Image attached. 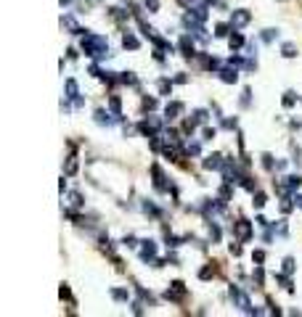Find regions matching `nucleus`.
<instances>
[{
  "label": "nucleus",
  "instance_id": "obj_46",
  "mask_svg": "<svg viewBox=\"0 0 302 317\" xmlns=\"http://www.w3.org/2000/svg\"><path fill=\"white\" fill-rule=\"evenodd\" d=\"M228 63H234V66H244V61H241V56H231Z\"/></svg>",
  "mask_w": 302,
  "mask_h": 317
},
{
  "label": "nucleus",
  "instance_id": "obj_34",
  "mask_svg": "<svg viewBox=\"0 0 302 317\" xmlns=\"http://www.w3.org/2000/svg\"><path fill=\"white\" fill-rule=\"evenodd\" d=\"M255 280H257V286H265V272H263V264H257V270H255Z\"/></svg>",
  "mask_w": 302,
  "mask_h": 317
},
{
  "label": "nucleus",
  "instance_id": "obj_28",
  "mask_svg": "<svg viewBox=\"0 0 302 317\" xmlns=\"http://www.w3.org/2000/svg\"><path fill=\"white\" fill-rule=\"evenodd\" d=\"M159 93H162V95H170V93H172V82L162 77V80H159Z\"/></svg>",
  "mask_w": 302,
  "mask_h": 317
},
{
  "label": "nucleus",
  "instance_id": "obj_4",
  "mask_svg": "<svg viewBox=\"0 0 302 317\" xmlns=\"http://www.w3.org/2000/svg\"><path fill=\"white\" fill-rule=\"evenodd\" d=\"M165 299L167 301H183L186 299V283L183 280H175V283L165 291Z\"/></svg>",
  "mask_w": 302,
  "mask_h": 317
},
{
  "label": "nucleus",
  "instance_id": "obj_18",
  "mask_svg": "<svg viewBox=\"0 0 302 317\" xmlns=\"http://www.w3.org/2000/svg\"><path fill=\"white\" fill-rule=\"evenodd\" d=\"M109 111H111V114H114L117 119L122 116V101H119L117 95H111V98H109Z\"/></svg>",
  "mask_w": 302,
  "mask_h": 317
},
{
  "label": "nucleus",
  "instance_id": "obj_2",
  "mask_svg": "<svg viewBox=\"0 0 302 317\" xmlns=\"http://www.w3.org/2000/svg\"><path fill=\"white\" fill-rule=\"evenodd\" d=\"M228 293H231V301H234V304L241 309L244 315H260V309H252V304H249V296L241 291V288L238 286H231L228 288Z\"/></svg>",
  "mask_w": 302,
  "mask_h": 317
},
{
  "label": "nucleus",
  "instance_id": "obj_21",
  "mask_svg": "<svg viewBox=\"0 0 302 317\" xmlns=\"http://www.w3.org/2000/svg\"><path fill=\"white\" fill-rule=\"evenodd\" d=\"M109 16L122 24V21H128V11H122V8H109Z\"/></svg>",
  "mask_w": 302,
  "mask_h": 317
},
{
  "label": "nucleus",
  "instance_id": "obj_10",
  "mask_svg": "<svg viewBox=\"0 0 302 317\" xmlns=\"http://www.w3.org/2000/svg\"><path fill=\"white\" fill-rule=\"evenodd\" d=\"M61 27H67L69 34H80V37H82V34H88V29H82V27L74 21V16H69V13H67V16H61Z\"/></svg>",
  "mask_w": 302,
  "mask_h": 317
},
{
  "label": "nucleus",
  "instance_id": "obj_13",
  "mask_svg": "<svg viewBox=\"0 0 302 317\" xmlns=\"http://www.w3.org/2000/svg\"><path fill=\"white\" fill-rule=\"evenodd\" d=\"M217 74H220V80L226 82V85H234V82L238 80V72H236V66H234V63H231V66H226V69H220Z\"/></svg>",
  "mask_w": 302,
  "mask_h": 317
},
{
  "label": "nucleus",
  "instance_id": "obj_23",
  "mask_svg": "<svg viewBox=\"0 0 302 317\" xmlns=\"http://www.w3.org/2000/svg\"><path fill=\"white\" fill-rule=\"evenodd\" d=\"M215 264H204V267H201V270H199V278L201 280H209V278H215Z\"/></svg>",
  "mask_w": 302,
  "mask_h": 317
},
{
  "label": "nucleus",
  "instance_id": "obj_5",
  "mask_svg": "<svg viewBox=\"0 0 302 317\" xmlns=\"http://www.w3.org/2000/svg\"><path fill=\"white\" fill-rule=\"evenodd\" d=\"M249 19H252V13L247 8H236V11H231V27L234 29H241V27H247L249 24Z\"/></svg>",
  "mask_w": 302,
  "mask_h": 317
},
{
  "label": "nucleus",
  "instance_id": "obj_17",
  "mask_svg": "<svg viewBox=\"0 0 302 317\" xmlns=\"http://www.w3.org/2000/svg\"><path fill=\"white\" fill-rule=\"evenodd\" d=\"M284 185H286V190H300V185H302V177L300 174H289V177H284Z\"/></svg>",
  "mask_w": 302,
  "mask_h": 317
},
{
  "label": "nucleus",
  "instance_id": "obj_3",
  "mask_svg": "<svg viewBox=\"0 0 302 317\" xmlns=\"http://www.w3.org/2000/svg\"><path fill=\"white\" fill-rule=\"evenodd\" d=\"M234 235H236L238 243H249V241H252V222H249V220L234 222Z\"/></svg>",
  "mask_w": 302,
  "mask_h": 317
},
{
  "label": "nucleus",
  "instance_id": "obj_9",
  "mask_svg": "<svg viewBox=\"0 0 302 317\" xmlns=\"http://www.w3.org/2000/svg\"><path fill=\"white\" fill-rule=\"evenodd\" d=\"M64 87H67V98H69V101H74L77 106H82V98H80V87H77V80H72V77H69V80L64 82Z\"/></svg>",
  "mask_w": 302,
  "mask_h": 317
},
{
  "label": "nucleus",
  "instance_id": "obj_24",
  "mask_svg": "<svg viewBox=\"0 0 302 317\" xmlns=\"http://www.w3.org/2000/svg\"><path fill=\"white\" fill-rule=\"evenodd\" d=\"M111 299H114V301H128L130 293L125 291V288H111Z\"/></svg>",
  "mask_w": 302,
  "mask_h": 317
},
{
  "label": "nucleus",
  "instance_id": "obj_15",
  "mask_svg": "<svg viewBox=\"0 0 302 317\" xmlns=\"http://www.w3.org/2000/svg\"><path fill=\"white\" fill-rule=\"evenodd\" d=\"M111 116H114V114H109V111H103V109H96V114H93V119H96V124H114V119H111Z\"/></svg>",
  "mask_w": 302,
  "mask_h": 317
},
{
  "label": "nucleus",
  "instance_id": "obj_19",
  "mask_svg": "<svg viewBox=\"0 0 302 317\" xmlns=\"http://www.w3.org/2000/svg\"><path fill=\"white\" fill-rule=\"evenodd\" d=\"M231 32H234L231 21H228V24H217L215 27V37H231Z\"/></svg>",
  "mask_w": 302,
  "mask_h": 317
},
{
  "label": "nucleus",
  "instance_id": "obj_38",
  "mask_svg": "<svg viewBox=\"0 0 302 317\" xmlns=\"http://www.w3.org/2000/svg\"><path fill=\"white\" fill-rule=\"evenodd\" d=\"M59 296H61V299H72V291H69V286H67V283H61Z\"/></svg>",
  "mask_w": 302,
  "mask_h": 317
},
{
  "label": "nucleus",
  "instance_id": "obj_47",
  "mask_svg": "<svg viewBox=\"0 0 302 317\" xmlns=\"http://www.w3.org/2000/svg\"><path fill=\"white\" fill-rule=\"evenodd\" d=\"M215 138V130H209V127H207V130H204V138H201V140H212Z\"/></svg>",
  "mask_w": 302,
  "mask_h": 317
},
{
  "label": "nucleus",
  "instance_id": "obj_7",
  "mask_svg": "<svg viewBox=\"0 0 302 317\" xmlns=\"http://www.w3.org/2000/svg\"><path fill=\"white\" fill-rule=\"evenodd\" d=\"M143 246H140V259H143V262H157V243L151 241H140Z\"/></svg>",
  "mask_w": 302,
  "mask_h": 317
},
{
  "label": "nucleus",
  "instance_id": "obj_6",
  "mask_svg": "<svg viewBox=\"0 0 302 317\" xmlns=\"http://www.w3.org/2000/svg\"><path fill=\"white\" fill-rule=\"evenodd\" d=\"M151 174H154V188L159 190V193H167L170 190V185H167V177H165V172H162V167L159 164H151Z\"/></svg>",
  "mask_w": 302,
  "mask_h": 317
},
{
  "label": "nucleus",
  "instance_id": "obj_39",
  "mask_svg": "<svg viewBox=\"0 0 302 317\" xmlns=\"http://www.w3.org/2000/svg\"><path fill=\"white\" fill-rule=\"evenodd\" d=\"M146 8H149V13H157L159 11V0H146Z\"/></svg>",
  "mask_w": 302,
  "mask_h": 317
},
{
  "label": "nucleus",
  "instance_id": "obj_11",
  "mask_svg": "<svg viewBox=\"0 0 302 317\" xmlns=\"http://www.w3.org/2000/svg\"><path fill=\"white\" fill-rule=\"evenodd\" d=\"M204 169H226V159L223 153H212V156L204 159Z\"/></svg>",
  "mask_w": 302,
  "mask_h": 317
},
{
  "label": "nucleus",
  "instance_id": "obj_43",
  "mask_svg": "<svg viewBox=\"0 0 302 317\" xmlns=\"http://www.w3.org/2000/svg\"><path fill=\"white\" fill-rule=\"evenodd\" d=\"M292 161L300 167V145H294V148H292Z\"/></svg>",
  "mask_w": 302,
  "mask_h": 317
},
{
  "label": "nucleus",
  "instance_id": "obj_31",
  "mask_svg": "<svg viewBox=\"0 0 302 317\" xmlns=\"http://www.w3.org/2000/svg\"><path fill=\"white\" fill-rule=\"evenodd\" d=\"M276 280H278V283H281V286H284V288H286V291H294V286H292V280H289V278H286V275H276Z\"/></svg>",
  "mask_w": 302,
  "mask_h": 317
},
{
  "label": "nucleus",
  "instance_id": "obj_52",
  "mask_svg": "<svg viewBox=\"0 0 302 317\" xmlns=\"http://www.w3.org/2000/svg\"><path fill=\"white\" fill-rule=\"evenodd\" d=\"M59 3H61V5H69V3H72V0H59Z\"/></svg>",
  "mask_w": 302,
  "mask_h": 317
},
{
  "label": "nucleus",
  "instance_id": "obj_33",
  "mask_svg": "<svg viewBox=\"0 0 302 317\" xmlns=\"http://www.w3.org/2000/svg\"><path fill=\"white\" fill-rule=\"evenodd\" d=\"M143 211H146V214H151V217H159V214H162V211H159L157 206H154V203H149V201L143 203Z\"/></svg>",
  "mask_w": 302,
  "mask_h": 317
},
{
  "label": "nucleus",
  "instance_id": "obj_30",
  "mask_svg": "<svg viewBox=\"0 0 302 317\" xmlns=\"http://www.w3.org/2000/svg\"><path fill=\"white\" fill-rule=\"evenodd\" d=\"M278 40V29H263V42H273Z\"/></svg>",
  "mask_w": 302,
  "mask_h": 317
},
{
  "label": "nucleus",
  "instance_id": "obj_26",
  "mask_svg": "<svg viewBox=\"0 0 302 317\" xmlns=\"http://www.w3.org/2000/svg\"><path fill=\"white\" fill-rule=\"evenodd\" d=\"M281 56H284V58H294V56H297V48H294L292 42H284V48H281Z\"/></svg>",
  "mask_w": 302,
  "mask_h": 317
},
{
  "label": "nucleus",
  "instance_id": "obj_32",
  "mask_svg": "<svg viewBox=\"0 0 302 317\" xmlns=\"http://www.w3.org/2000/svg\"><path fill=\"white\" fill-rule=\"evenodd\" d=\"M154 109H157V98H149V95H146V98H143V111H154Z\"/></svg>",
  "mask_w": 302,
  "mask_h": 317
},
{
  "label": "nucleus",
  "instance_id": "obj_1",
  "mask_svg": "<svg viewBox=\"0 0 302 317\" xmlns=\"http://www.w3.org/2000/svg\"><path fill=\"white\" fill-rule=\"evenodd\" d=\"M82 53L90 56V58H103V56H109V45H106V37H101V34H82V42H80Z\"/></svg>",
  "mask_w": 302,
  "mask_h": 317
},
{
  "label": "nucleus",
  "instance_id": "obj_48",
  "mask_svg": "<svg viewBox=\"0 0 302 317\" xmlns=\"http://www.w3.org/2000/svg\"><path fill=\"white\" fill-rule=\"evenodd\" d=\"M257 225H260V228H268V225H270V222H268V220H265V217H257Z\"/></svg>",
  "mask_w": 302,
  "mask_h": 317
},
{
  "label": "nucleus",
  "instance_id": "obj_49",
  "mask_svg": "<svg viewBox=\"0 0 302 317\" xmlns=\"http://www.w3.org/2000/svg\"><path fill=\"white\" fill-rule=\"evenodd\" d=\"M231 254H234V257H238V254H241V246H234V243H231Z\"/></svg>",
  "mask_w": 302,
  "mask_h": 317
},
{
  "label": "nucleus",
  "instance_id": "obj_22",
  "mask_svg": "<svg viewBox=\"0 0 302 317\" xmlns=\"http://www.w3.org/2000/svg\"><path fill=\"white\" fill-rule=\"evenodd\" d=\"M119 82H122V85H133V87H135V85H138V77L133 74V72H122V74H119Z\"/></svg>",
  "mask_w": 302,
  "mask_h": 317
},
{
  "label": "nucleus",
  "instance_id": "obj_35",
  "mask_svg": "<svg viewBox=\"0 0 302 317\" xmlns=\"http://www.w3.org/2000/svg\"><path fill=\"white\" fill-rule=\"evenodd\" d=\"M294 267H297V264H294V259H292V257H286V259H284V272H286V275H292V272H294Z\"/></svg>",
  "mask_w": 302,
  "mask_h": 317
},
{
  "label": "nucleus",
  "instance_id": "obj_42",
  "mask_svg": "<svg viewBox=\"0 0 302 317\" xmlns=\"http://www.w3.org/2000/svg\"><path fill=\"white\" fill-rule=\"evenodd\" d=\"M252 259H255L257 264H263L265 262V251H255V254H252Z\"/></svg>",
  "mask_w": 302,
  "mask_h": 317
},
{
  "label": "nucleus",
  "instance_id": "obj_29",
  "mask_svg": "<svg viewBox=\"0 0 302 317\" xmlns=\"http://www.w3.org/2000/svg\"><path fill=\"white\" fill-rule=\"evenodd\" d=\"M252 199H255V201H252V203H255L257 209H263L265 203H268V199H265V193H260V190H257V193H252Z\"/></svg>",
  "mask_w": 302,
  "mask_h": 317
},
{
  "label": "nucleus",
  "instance_id": "obj_40",
  "mask_svg": "<svg viewBox=\"0 0 302 317\" xmlns=\"http://www.w3.org/2000/svg\"><path fill=\"white\" fill-rule=\"evenodd\" d=\"M186 153H188V156H196V153H199V143H188L186 145Z\"/></svg>",
  "mask_w": 302,
  "mask_h": 317
},
{
  "label": "nucleus",
  "instance_id": "obj_14",
  "mask_svg": "<svg viewBox=\"0 0 302 317\" xmlns=\"http://www.w3.org/2000/svg\"><path fill=\"white\" fill-rule=\"evenodd\" d=\"M178 45H180V51H183L186 58H194V56H196V53H194V40L188 37V34H183V37H180Z\"/></svg>",
  "mask_w": 302,
  "mask_h": 317
},
{
  "label": "nucleus",
  "instance_id": "obj_41",
  "mask_svg": "<svg viewBox=\"0 0 302 317\" xmlns=\"http://www.w3.org/2000/svg\"><path fill=\"white\" fill-rule=\"evenodd\" d=\"M263 167L265 169H273V156H270V153H263Z\"/></svg>",
  "mask_w": 302,
  "mask_h": 317
},
{
  "label": "nucleus",
  "instance_id": "obj_53",
  "mask_svg": "<svg viewBox=\"0 0 302 317\" xmlns=\"http://www.w3.org/2000/svg\"><path fill=\"white\" fill-rule=\"evenodd\" d=\"M281 3H286V0H281Z\"/></svg>",
  "mask_w": 302,
  "mask_h": 317
},
{
  "label": "nucleus",
  "instance_id": "obj_37",
  "mask_svg": "<svg viewBox=\"0 0 302 317\" xmlns=\"http://www.w3.org/2000/svg\"><path fill=\"white\" fill-rule=\"evenodd\" d=\"M194 119H196L199 124H201V122H207V111H204V109H196V111H194Z\"/></svg>",
  "mask_w": 302,
  "mask_h": 317
},
{
  "label": "nucleus",
  "instance_id": "obj_27",
  "mask_svg": "<svg viewBox=\"0 0 302 317\" xmlns=\"http://www.w3.org/2000/svg\"><path fill=\"white\" fill-rule=\"evenodd\" d=\"M69 203H72L74 209H82V203H85V201H82V196L77 193V190H72V193H69Z\"/></svg>",
  "mask_w": 302,
  "mask_h": 317
},
{
  "label": "nucleus",
  "instance_id": "obj_20",
  "mask_svg": "<svg viewBox=\"0 0 302 317\" xmlns=\"http://www.w3.org/2000/svg\"><path fill=\"white\" fill-rule=\"evenodd\" d=\"M188 11H191L199 21H207V16H209V13H207V5H191Z\"/></svg>",
  "mask_w": 302,
  "mask_h": 317
},
{
  "label": "nucleus",
  "instance_id": "obj_50",
  "mask_svg": "<svg viewBox=\"0 0 302 317\" xmlns=\"http://www.w3.org/2000/svg\"><path fill=\"white\" fill-rule=\"evenodd\" d=\"M133 312H135V315H143V307H140L138 301H135V304H133Z\"/></svg>",
  "mask_w": 302,
  "mask_h": 317
},
{
  "label": "nucleus",
  "instance_id": "obj_12",
  "mask_svg": "<svg viewBox=\"0 0 302 317\" xmlns=\"http://www.w3.org/2000/svg\"><path fill=\"white\" fill-rule=\"evenodd\" d=\"M122 48H128V51H138V48H140V40H138L130 29H125V34H122Z\"/></svg>",
  "mask_w": 302,
  "mask_h": 317
},
{
  "label": "nucleus",
  "instance_id": "obj_8",
  "mask_svg": "<svg viewBox=\"0 0 302 317\" xmlns=\"http://www.w3.org/2000/svg\"><path fill=\"white\" fill-rule=\"evenodd\" d=\"M183 111H186V106L180 103V101H170V103L165 106V119H167V122H172V119H178Z\"/></svg>",
  "mask_w": 302,
  "mask_h": 317
},
{
  "label": "nucleus",
  "instance_id": "obj_16",
  "mask_svg": "<svg viewBox=\"0 0 302 317\" xmlns=\"http://www.w3.org/2000/svg\"><path fill=\"white\" fill-rule=\"evenodd\" d=\"M228 45H231V51H238V48H244V34L234 29L231 32V37H228Z\"/></svg>",
  "mask_w": 302,
  "mask_h": 317
},
{
  "label": "nucleus",
  "instance_id": "obj_45",
  "mask_svg": "<svg viewBox=\"0 0 302 317\" xmlns=\"http://www.w3.org/2000/svg\"><path fill=\"white\" fill-rule=\"evenodd\" d=\"M125 246H130V249H135V246H138V241H135V238H133V235H125V241H122Z\"/></svg>",
  "mask_w": 302,
  "mask_h": 317
},
{
  "label": "nucleus",
  "instance_id": "obj_51",
  "mask_svg": "<svg viewBox=\"0 0 302 317\" xmlns=\"http://www.w3.org/2000/svg\"><path fill=\"white\" fill-rule=\"evenodd\" d=\"M294 206H300V209H302V193L294 196Z\"/></svg>",
  "mask_w": 302,
  "mask_h": 317
},
{
  "label": "nucleus",
  "instance_id": "obj_36",
  "mask_svg": "<svg viewBox=\"0 0 302 317\" xmlns=\"http://www.w3.org/2000/svg\"><path fill=\"white\" fill-rule=\"evenodd\" d=\"M74 172H77V159L69 156V161H67V174H74Z\"/></svg>",
  "mask_w": 302,
  "mask_h": 317
},
{
  "label": "nucleus",
  "instance_id": "obj_44",
  "mask_svg": "<svg viewBox=\"0 0 302 317\" xmlns=\"http://www.w3.org/2000/svg\"><path fill=\"white\" fill-rule=\"evenodd\" d=\"M249 95H252V90H244V93H241V106H244V109L249 106Z\"/></svg>",
  "mask_w": 302,
  "mask_h": 317
},
{
  "label": "nucleus",
  "instance_id": "obj_25",
  "mask_svg": "<svg viewBox=\"0 0 302 317\" xmlns=\"http://www.w3.org/2000/svg\"><path fill=\"white\" fill-rule=\"evenodd\" d=\"M281 103H284V109H292V106L297 103V95H294L292 90H286V93H284V98H281Z\"/></svg>",
  "mask_w": 302,
  "mask_h": 317
}]
</instances>
